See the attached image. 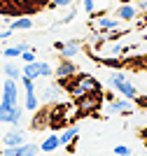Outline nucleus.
Masks as SVG:
<instances>
[{
	"label": "nucleus",
	"mask_w": 147,
	"mask_h": 156,
	"mask_svg": "<svg viewBox=\"0 0 147 156\" xmlns=\"http://www.w3.org/2000/svg\"><path fill=\"white\" fill-rule=\"evenodd\" d=\"M110 86H112V89H115V91H119L122 93L124 98H131V100H138V89H135L133 84H131V82H128V77L126 75H124V72H112V75H110Z\"/></svg>",
	"instance_id": "1"
},
{
	"label": "nucleus",
	"mask_w": 147,
	"mask_h": 156,
	"mask_svg": "<svg viewBox=\"0 0 147 156\" xmlns=\"http://www.w3.org/2000/svg\"><path fill=\"white\" fill-rule=\"evenodd\" d=\"M98 89H101V84L91 75H77L75 84H70V93L72 96H79V98L89 96V93H98Z\"/></svg>",
	"instance_id": "2"
},
{
	"label": "nucleus",
	"mask_w": 147,
	"mask_h": 156,
	"mask_svg": "<svg viewBox=\"0 0 147 156\" xmlns=\"http://www.w3.org/2000/svg\"><path fill=\"white\" fill-rule=\"evenodd\" d=\"M21 75L24 77H31V79H38V77H51L54 75V68L45 61H31L21 68Z\"/></svg>",
	"instance_id": "3"
},
{
	"label": "nucleus",
	"mask_w": 147,
	"mask_h": 156,
	"mask_svg": "<svg viewBox=\"0 0 147 156\" xmlns=\"http://www.w3.org/2000/svg\"><path fill=\"white\" fill-rule=\"evenodd\" d=\"M21 117H24V110H21L19 105H9L0 103V124H12V126H19L21 124Z\"/></svg>",
	"instance_id": "4"
},
{
	"label": "nucleus",
	"mask_w": 147,
	"mask_h": 156,
	"mask_svg": "<svg viewBox=\"0 0 147 156\" xmlns=\"http://www.w3.org/2000/svg\"><path fill=\"white\" fill-rule=\"evenodd\" d=\"M2 103L14 107V105H19V84H17V79H5V84H2Z\"/></svg>",
	"instance_id": "5"
},
{
	"label": "nucleus",
	"mask_w": 147,
	"mask_h": 156,
	"mask_svg": "<svg viewBox=\"0 0 147 156\" xmlns=\"http://www.w3.org/2000/svg\"><path fill=\"white\" fill-rule=\"evenodd\" d=\"M40 151L38 144L33 142H24V144H17V147H5V151L0 156H35Z\"/></svg>",
	"instance_id": "6"
},
{
	"label": "nucleus",
	"mask_w": 147,
	"mask_h": 156,
	"mask_svg": "<svg viewBox=\"0 0 147 156\" xmlns=\"http://www.w3.org/2000/svg\"><path fill=\"white\" fill-rule=\"evenodd\" d=\"M54 75H56L61 82H65V79H70L77 75V65L72 63L70 58H61V63H58V68L54 70Z\"/></svg>",
	"instance_id": "7"
},
{
	"label": "nucleus",
	"mask_w": 147,
	"mask_h": 156,
	"mask_svg": "<svg viewBox=\"0 0 147 156\" xmlns=\"http://www.w3.org/2000/svg\"><path fill=\"white\" fill-rule=\"evenodd\" d=\"M56 49L61 54V58H75L79 54V42L72 40V42H56Z\"/></svg>",
	"instance_id": "8"
},
{
	"label": "nucleus",
	"mask_w": 147,
	"mask_h": 156,
	"mask_svg": "<svg viewBox=\"0 0 147 156\" xmlns=\"http://www.w3.org/2000/svg\"><path fill=\"white\" fill-rule=\"evenodd\" d=\"M131 110H133L131 98H117V100L108 103V112H131Z\"/></svg>",
	"instance_id": "9"
},
{
	"label": "nucleus",
	"mask_w": 147,
	"mask_h": 156,
	"mask_svg": "<svg viewBox=\"0 0 147 156\" xmlns=\"http://www.w3.org/2000/svg\"><path fill=\"white\" fill-rule=\"evenodd\" d=\"M2 144H5V147H17V144H24V130L14 128V130H9V133H5Z\"/></svg>",
	"instance_id": "10"
},
{
	"label": "nucleus",
	"mask_w": 147,
	"mask_h": 156,
	"mask_svg": "<svg viewBox=\"0 0 147 156\" xmlns=\"http://www.w3.org/2000/svg\"><path fill=\"white\" fill-rule=\"evenodd\" d=\"M135 14H138V7L126 2V5H122L117 9V19L119 21H131V19H135Z\"/></svg>",
	"instance_id": "11"
},
{
	"label": "nucleus",
	"mask_w": 147,
	"mask_h": 156,
	"mask_svg": "<svg viewBox=\"0 0 147 156\" xmlns=\"http://www.w3.org/2000/svg\"><path fill=\"white\" fill-rule=\"evenodd\" d=\"M77 133H79V126H70V128L61 130V135H58V140H61V147H68V144L72 142L77 137Z\"/></svg>",
	"instance_id": "12"
},
{
	"label": "nucleus",
	"mask_w": 147,
	"mask_h": 156,
	"mask_svg": "<svg viewBox=\"0 0 147 156\" xmlns=\"http://www.w3.org/2000/svg\"><path fill=\"white\" fill-rule=\"evenodd\" d=\"M9 28L12 30H28V28H33V19L31 16H19V19L9 21Z\"/></svg>",
	"instance_id": "13"
},
{
	"label": "nucleus",
	"mask_w": 147,
	"mask_h": 156,
	"mask_svg": "<svg viewBox=\"0 0 147 156\" xmlns=\"http://www.w3.org/2000/svg\"><path fill=\"white\" fill-rule=\"evenodd\" d=\"M58 147H61V140H58V135H49V137H45V142L40 144V149H42V151H56Z\"/></svg>",
	"instance_id": "14"
},
{
	"label": "nucleus",
	"mask_w": 147,
	"mask_h": 156,
	"mask_svg": "<svg viewBox=\"0 0 147 156\" xmlns=\"http://www.w3.org/2000/svg\"><path fill=\"white\" fill-rule=\"evenodd\" d=\"M28 49V44H17V47H7V49H2V56L5 58H19L21 54Z\"/></svg>",
	"instance_id": "15"
},
{
	"label": "nucleus",
	"mask_w": 147,
	"mask_h": 156,
	"mask_svg": "<svg viewBox=\"0 0 147 156\" xmlns=\"http://www.w3.org/2000/svg\"><path fill=\"white\" fill-rule=\"evenodd\" d=\"M40 107V98L35 91H26V110L28 112H38Z\"/></svg>",
	"instance_id": "16"
},
{
	"label": "nucleus",
	"mask_w": 147,
	"mask_h": 156,
	"mask_svg": "<svg viewBox=\"0 0 147 156\" xmlns=\"http://www.w3.org/2000/svg\"><path fill=\"white\" fill-rule=\"evenodd\" d=\"M98 28H101V30H112V28H119V19H108V16H103V19H98Z\"/></svg>",
	"instance_id": "17"
},
{
	"label": "nucleus",
	"mask_w": 147,
	"mask_h": 156,
	"mask_svg": "<svg viewBox=\"0 0 147 156\" xmlns=\"http://www.w3.org/2000/svg\"><path fill=\"white\" fill-rule=\"evenodd\" d=\"M58 93H61V86L58 84H49L45 89V93H42V98H45V100H56Z\"/></svg>",
	"instance_id": "18"
},
{
	"label": "nucleus",
	"mask_w": 147,
	"mask_h": 156,
	"mask_svg": "<svg viewBox=\"0 0 147 156\" xmlns=\"http://www.w3.org/2000/svg\"><path fill=\"white\" fill-rule=\"evenodd\" d=\"M2 70H5V77H9V79H21V68H17V65L7 63Z\"/></svg>",
	"instance_id": "19"
},
{
	"label": "nucleus",
	"mask_w": 147,
	"mask_h": 156,
	"mask_svg": "<svg viewBox=\"0 0 147 156\" xmlns=\"http://www.w3.org/2000/svg\"><path fill=\"white\" fill-rule=\"evenodd\" d=\"M115 154L117 156H131V149H128L126 144H117V147H115Z\"/></svg>",
	"instance_id": "20"
},
{
	"label": "nucleus",
	"mask_w": 147,
	"mask_h": 156,
	"mask_svg": "<svg viewBox=\"0 0 147 156\" xmlns=\"http://www.w3.org/2000/svg\"><path fill=\"white\" fill-rule=\"evenodd\" d=\"M21 58H24V63H31V61H35V51H33L31 47H28V49L21 54Z\"/></svg>",
	"instance_id": "21"
},
{
	"label": "nucleus",
	"mask_w": 147,
	"mask_h": 156,
	"mask_svg": "<svg viewBox=\"0 0 147 156\" xmlns=\"http://www.w3.org/2000/svg\"><path fill=\"white\" fill-rule=\"evenodd\" d=\"M75 0H51V7H65V5H72Z\"/></svg>",
	"instance_id": "22"
},
{
	"label": "nucleus",
	"mask_w": 147,
	"mask_h": 156,
	"mask_svg": "<svg viewBox=\"0 0 147 156\" xmlns=\"http://www.w3.org/2000/svg\"><path fill=\"white\" fill-rule=\"evenodd\" d=\"M84 12H94V0H84Z\"/></svg>",
	"instance_id": "23"
},
{
	"label": "nucleus",
	"mask_w": 147,
	"mask_h": 156,
	"mask_svg": "<svg viewBox=\"0 0 147 156\" xmlns=\"http://www.w3.org/2000/svg\"><path fill=\"white\" fill-rule=\"evenodd\" d=\"M12 28H7V30H0V40H7V37H9V35H12Z\"/></svg>",
	"instance_id": "24"
},
{
	"label": "nucleus",
	"mask_w": 147,
	"mask_h": 156,
	"mask_svg": "<svg viewBox=\"0 0 147 156\" xmlns=\"http://www.w3.org/2000/svg\"><path fill=\"white\" fill-rule=\"evenodd\" d=\"M147 7V0H140V9H145Z\"/></svg>",
	"instance_id": "25"
},
{
	"label": "nucleus",
	"mask_w": 147,
	"mask_h": 156,
	"mask_svg": "<svg viewBox=\"0 0 147 156\" xmlns=\"http://www.w3.org/2000/svg\"><path fill=\"white\" fill-rule=\"evenodd\" d=\"M126 2H131V0H122V5H126Z\"/></svg>",
	"instance_id": "26"
},
{
	"label": "nucleus",
	"mask_w": 147,
	"mask_h": 156,
	"mask_svg": "<svg viewBox=\"0 0 147 156\" xmlns=\"http://www.w3.org/2000/svg\"><path fill=\"white\" fill-rule=\"evenodd\" d=\"M0 56H2V51H0Z\"/></svg>",
	"instance_id": "27"
}]
</instances>
